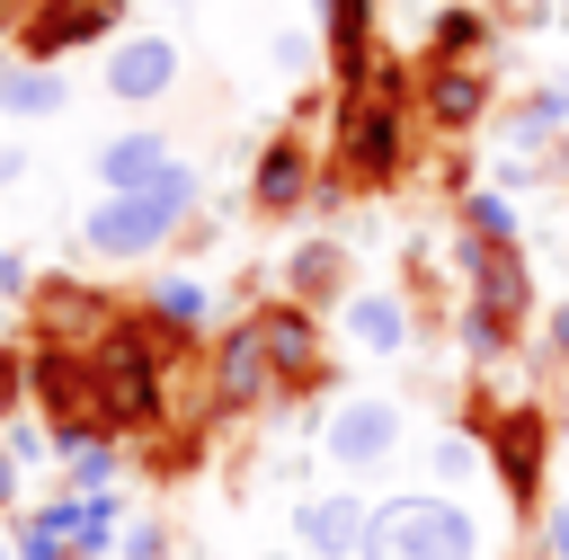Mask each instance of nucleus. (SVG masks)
Listing matches in <instances>:
<instances>
[{"instance_id": "obj_1", "label": "nucleus", "mask_w": 569, "mask_h": 560, "mask_svg": "<svg viewBox=\"0 0 569 560\" xmlns=\"http://www.w3.org/2000/svg\"><path fill=\"white\" fill-rule=\"evenodd\" d=\"M356 560H480V524L453 498H382Z\"/></svg>"}, {"instance_id": "obj_2", "label": "nucleus", "mask_w": 569, "mask_h": 560, "mask_svg": "<svg viewBox=\"0 0 569 560\" xmlns=\"http://www.w3.org/2000/svg\"><path fill=\"white\" fill-rule=\"evenodd\" d=\"M187 204H196V169H160L151 187H133V196H107L98 213H89V249L98 258H151L178 222H187Z\"/></svg>"}, {"instance_id": "obj_3", "label": "nucleus", "mask_w": 569, "mask_h": 560, "mask_svg": "<svg viewBox=\"0 0 569 560\" xmlns=\"http://www.w3.org/2000/svg\"><path fill=\"white\" fill-rule=\"evenodd\" d=\"M525 320V267H516V240H480L471 249V338L480 356Z\"/></svg>"}, {"instance_id": "obj_4", "label": "nucleus", "mask_w": 569, "mask_h": 560, "mask_svg": "<svg viewBox=\"0 0 569 560\" xmlns=\"http://www.w3.org/2000/svg\"><path fill=\"white\" fill-rule=\"evenodd\" d=\"M320 453H329L338 471H373V462H391V453H400V409H391V400H347V409L320 427Z\"/></svg>"}, {"instance_id": "obj_5", "label": "nucleus", "mask_w": 569, "mask_h": 560, "mask_svg": "<svg viewBox=\"0 0 569 560\" xmlns=\"http://www.w3.org/2000/svg\"><path fill=\"white\" fill-rule=\"evenodd\" d=\"M365 524H373V507H365L356 489H320V498H302V516H293V533H302L311 560H356V551H365Z\"/></svg>"}, {"instance_id": "obj_6", "label": "nucleus", "mask_w": 569, "mask_h": 560, "mask_svg": "<svg viewBox=\"0 0 569 560\" xmlns=\"http://www.w3.org/2000/svg\"><path fill=\"white\" fill-rule=\"evenodd\" d=\"M267 391H276V356H267L258 320H240V329L213 347V400H222V409H258Z\"/></svg>"}, {"instance_id": "obj_7", "label": "nucleus", "mask_w": 569, "mask_h": 560, "mask_svg": "<svg viewBox=\"0 0 569 560\" xmlns=\"http://www.w3.org/2000/svg\"><path fill=\"white\" fill-rule=\"evenodd\" d=\"M347 169L356 178H391L400 169V98H356V116H347Z\"/></svg>"}, {"instance_id": "obj_8", "label": "nucleus", "mask_w": 569, "mask_h": 560, "mask_svg": "<svg viewBox=\"0 0 569 560\" xmlns=\"http://www.w3.org/2000/svg\"><path fill=\"white\" fill-rule=\"evenodd\" d=\"M258 338H267V356H276V382H320V329H311L302 302L258 311Z\"/></svg>"}, {"instance_id": "obj_9", "label": "nucleus", "mask_w": 569, "mask_h": 560, "mask_svg": "<svg viewBox=\"0 0 569 560\" xmlns=\"http://www.w3.org/2000/svg\"><path fill=\"white\" fill-rule=\"evenodd\" d=\"M178 80V44L169 36H124L116 53H107V89L116 98H160Z\"/></svg>"}, {"instance_id": "obj_10", "label": "nucleus", "mask_w": 569, "mask_h": 560, "mask_svg": "<svg viewBox=\"0 0 569 560\" xmlns=\"http://www.w3.org/2000/svg\"><path fill=\"white\" fill-rule=\"evenodd\" d=\"M498 480H507L516 507H533V480H542V418L533 409L498 418Z\"/></svg>"}, {"instance_id": "obj_11", "label": "nucleus", "mask_w": 569, "mask_h": 560, "mask_svg": "<svg viewBox=\"0 0 569 560\" xmlns=\"http://www.w3.org/2000/svg\"><path fill=\"white\" fill-rule=\"evenodd\" d=\"M169 169V142L160 133H116L107 151H98V178H107V196H133V187H151Z\"/></svg>"}, {"instance_id": "obj_12", "label": "nucleus", "mask_w": 569, "mask_h": 560, "mask_svg": "<svg viewBox=\"0 0 569 560\" xmlns=\"http://www.w3.org/2000/svg\"><path fill=\"white\" fill-rule=\"evenodd\" d=\"M347 338H356L365 356H400V347H409V311H400L391 293H356V302H347Z\"/></svg>"}, {"instance_id": "obj_13", "label": "nucleus", "mask_w": 569, "mask_h": 560, "mask_svg": "<svg viewBox=\"0 0 569 560\" xmlns=\"http://www.w3.org/2000/svg\"><path fill=\"white\" fill-rule=\"evenodd\" d=\"M302 187H311V160H302L293 142H276V151L258 160V204L284 213V204H302Z\"/></svg>"}, {"instance_id": "obj_14", "label": "nucleus", "mask_w": 569, "mask_h": 560, "mask_svg": "<svg viewBox=\"0 0 569 560\" xmlns=\"http://www.w3.org/2000/svg\"><path fill=\"white\" fill-rule=\"evenodd\" d=\"M107 18H116V0H53V9H44V27H36V53H53L62 36H98Z\"/></svg>"}, {"instance_id": "obj_15", "label": "nucleus", "mask_w": 569, "mask_h": 560, "mask_svg": "<svg viewBox=\"0 0 569 560\" xmlns=\"http://www.w3.org/2000/svg\"><path fill=\"white\" fill-rule=\"evenodd\" d=\"M427 107H436V124H471L480 116V71H436V89H427Z\"/></svg>"}, {"instance_id": "obj_16", "label": "nucleus", "mask_w": 569, "mask_h": 560, "mask_svg": "<svg viewBox=\"0 0 569 560\" xmlns=\"http://www.w3.org/2000/svg\"><path fill=\"white\" fill-rule=\"evenodd\" d=\"M338 276H347V267H338V249H329V240L293 249V302H329V293H338Z\"/></svg>"}, {"instance_id": "obj_17", "label": "nucleus", "mask_w": 569, "mask_h": 560, "mask_svg": "<svg viewBox=\"0 0 569 560\" xmlns=\"http://www.w3.org/2000/svg\"><path fill=\"white\" fill-rule=\"evenodd\" d=\"M0 107H9V116H44V107H62V80L36 71V62H27V71H0Z\"/></svg>"}, {"instance_id": "obj_18", "label": "nucleus", "mask_w": 569, "mask_h": 560, "mask_svg": "<svg viewBox=\"0 0 569 560\" xmlns=\"http://www.w3.org/2000/svg\"><path fill=\"white\" fill-rule=\"evenodd\" d=\"M560 116H569V98H560V89H542V98L516 116V142H551V133H560Z\"/></svg>"}, {"instance_id": "obj_19", "label": "nucleus", "mask_w": 569, "mask_h": 560, "mask_svg": "<svg viewBox=\"0 0 569 560\" xmlns=\"http://www.w3.org/2000/svg\"><path fill=\"white\" fill-rule=\"evenodd\" d=\"M471 231H480V240H516V222H507L498 196H471Z\"/></svg>"}, {"instance_id": "obj_20", "label": "nucleus", "mask_w": 569, "mask_h": 560, "mask_svg": "<svg viewBox=\"0 0 569 560\" xmlns=\"http://www.w3.org/2000/svg\"><path fill=\"white\" fill-rule=\"evenodd\" d=\"M151 302H160V320H204V293L196 284H160Z\"/></svg>"}, {"instance_id": "obj_21", "label": "nucleus", "mask_w": 569, "mask_h": 560, "mask_svg": "<svg viewBox=\"0 0 569 560\" xmlns=\"http://www.w3.org/2000/svg\"><path fill=\"white\" fill-rule=\"evenodd\" d=\"M436 44H445V53H471V44H480V18H445V36H436Z\"/></svg>"}, {"instance_id": "obj_22", "label": "nucleus", "mask_w": 569, "mask_h": 560, "mask_svg": "<svg viewBox=\"0 0 569 560\" xmlns=\"http://www.w3.org/2000/svg\"><path fill=\"white\" fill-rule=\"evenodd\" d=\"M551 356H569V302L551 311Z\"/></svg>"}, {"instance_id": "obj_23", "label": "nucleus", "mask_w": 569, "mask_h": 560, "mask_svg": "<svg viewBox=\"0 0 569 560\" xmlns=\"http://www.w3.org/2000/svg\"><path fill=\"white\" fill-rule=\"evenodd\" d=\"M0 507H18V462L0 453Z\"/></svg>"}, {"instance_id": "obj_24", "label": "nucleus", "mask_w": 569, "mask_h": 560, "mask_svg": "<svg viewBox=\"0 0 569 560\" xmlns=\"http://www.w3.org/2000/svg\"><path fill=\"white\" fill-rule=\"evenodd\" d=\"M9 400H18V364L0 356V418H9Z\"/></svg>"}, {"instance_id": "obj_25", "label": "nucleus", "mask_w": 569, "mask_h": 560, "mask_svg": "<svg viewBox=\"0 0 569 560\" xmlns=\"http://www.w3.org/2000/svg\"><path fill=\"white\" fill-rule=\"evenodd\" d=\"M0 560H18V542H9V533H0Z\"/></svg>"}, {"instance_id": "obj_26", "label": "nucleus", "mask_w": 569, "mask_h": 560, "mask_svg": "<svg viewBox=\"0 0 569 560\" xmlns=\"http://www.w3.org/2000/svg\"><path fill=\"white\" fill-rule=\"evenodd\" d=\"M560 524H569V516H560Z\"/></svg>"}]
</instances>
